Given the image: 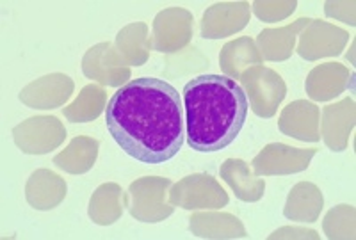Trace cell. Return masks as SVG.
I'll return each mask as SVG.
<instances>
[{"mask_svg": "<svg viewBox=\"0 0 356 240\" xmlns=\"http://www.w3.org/2000/svg\"><path fill=\"white\" fill-rule=\"evenodd\" d=\"M262 55L251 37H239L222 46L219 55V66L230 78H241V75L251 65H262Z\"/></svg>", "mask_w": 356, "mask_h": 240, "instance_id": "ac0fdd59", "label": "cell"}, {"mask_svg": "<svg viewBox=\"0 0 356 240\" xmlns=\"http://www.w3.org/2000/svg\"><path fill=\"white\" fill-rule=\"evenodd\" d=\"M355 128V102L346 98L344 102L328 105L323 110L324 143L333 151H344L348 146L349 134Z\"/></svg>", "mask_w": 356, "mask_h": 240, "instance_id": "5bb4252c", "label": "cell"}, {"mask_svg": "<svg viewBox=\"0 0 356 240\" xmlns=\"http://www.w3.org/2000/svg\"><path fill=\"white\" fill-rule=\"evenodd\" d=\"M123 200L125 198L122 194V189L118 187L116 183L102 185L89 201V217L100 226L116 223L118 217L123 214Z\"/></svg>", "mask_w": 356, "mask_h": 240, "instance_id": "603a6c76", "label": "cell"}, {"mask_svg": "<svg viewBox=\"0 0 356 240\" xmlns=\"http://www.w3.org/2000/svg\"><path fill=\"white\" fill-rule=\"evenodd\" d=\"M319 114V107L314 103L305 102V100L292 102L282 112L280 130L289 137L317 143L321 139Z\"/></svg>", "mask_w": 356, "mask_h": 240, "instance_id": "7c38bea8", "label": "cell"}, {"mask_svg": "<svg viewBox=\"0 0 356 240\" xmlns=\"http://www.w3.org/2000/svg\"><path fill=\"white\" fill-rule=\"evenodd\" d=\"M323 194L314 183H298L289 194L285 217L300 223H314L323 210Z\"/></svg>", "mask_w": 356, "mask_h": 240, "instance_id": "d6986e66", "label": "cell"}, {"mask_svg": "<svg viewBox=\"0 0 356 240\" xmlns=\"http://www.w3.org/2000/svg\"><path fill=\"white\" fill-rule=\"evenodd\" d=\"M187 143L200 153L221 151L234 143L246 123L250 102L234 78L200 75L184 87Z\"/></svg>", "mask_w": 356, "mask_h": 240, "instance_id": "7a4b0ae2", "label": "cell"}, {"mask_svg": "<svg viewBox=\"0 0 356 240\" xmlns=\"http://www.w3.org/2000/svg\"><path fill=\"white\" fill-rule=\"evenodd\" d=\"M97 153L98 141L91 137H75L70 146L54 159V164L72 175H81L93 167Z\"/></svg>", "mask_w": 356, "mask_h": 240, "instance_id": "44dd1931", "label": "cell"}, {"mask_svg": "<svg viewBox=\"0 0 356 240\" xmlns=\"http://www.w3.org/2000/svg\"><path fill=\"white\" fill-rule=\"evenodd\" d=\"M152 41L148 40V27L146 24L127 25L125 29L120 31L116 37V49L127 65L141 66L148 59V50Z\"/></svg>", "mask_w": 356, "mask_h": 240, "instance_id": "7402d4cb", "label": "cell"}, {"mask_svg": "<svg viewBox=\"0 0 356 240\" xmlns=\"http://www.w3.org/2000/svg\"><path fill=\"white\" fill-rule=\"evenodd\" d=\"M353 78L355 75L346 66L337 65V62L321 65L312 69L308 75L307 93L312 100L326 102L353 87Z\"/></svg>", "mask_w": 356, "mask_h": 240, "instance_id": "8fae6325", "label": "cell"}, {"mask_svg": "<svg viewBox=\"0 0 356 240\" xmlns=\"http://www.w3.org/2000/svg\"><path fill=\"white\" fill-rule=\"evenodd\" d=\"M310 18H300L294 24L285 25L282 29H266L259 34L257 43L260 46V55L267 61H285L292 55L296 37L310 24Z\"/></svg>", "mask_w": 356, "mask_h": 240, "instance_id": "9a60e30c", "label": "cell"}, {"mask_svg": "<svg viewBox=\"0 0 356 240\" xmlns=\"http://www.w3.org/2000/svg\"><path fill=\"white\" fill-rule=\"evenodd\" d=\"M221 176L234 189L235 196L246 203L259 201L266 191V182L251 175L250 166L241 159H228L222 164Z\"/></svg>", "mask_w": 356, "mask_h": 240, "instance_id": "2e32d148", "label": "cell"}, {"mask_svg": "<svg viewBox=\"0 0 356 240\" xmlns=\"http://www.w3.org/2000/svg\"><path fill=\"white\" fill-rule=\"evenodd\" d=\"M191 232L202 239H241L246 237L244 226L230 214H196L191 217Z\"/></svg>", "mask_w": 356, "mask_h": 240, "instance_id": "ffe728a7", "label": "cell"}, {"mask_svg": "<svg viewBox=\"0 0 356 240\" xmlns=\"http://www.w3.org/2000/svg\"><path fill=\"white\" fill-rule=\"evenodd\" d=\"M316 153L317 150L314 148L300 150V148H292L282 143L267 144L253 159L255 176L291 175V173L305 171Z\"/></svg>", "mask_w": 356, "mask_h": 240, "instance_id": "8992f818", "label": "cell"}, {"mask_svg": "<svg viewBox=\"0 0 356 240\" xmlns=\"http://www.w3.org/2000/svg\"><path fill=\"white\" fill-rule=\"evenodd\" d=\"M109 134L132 159L164 164L184 146V109L171 84L141 77L122 86L106 107Z\"/></svg>", "mask_w": 356, "mask_h": 240, "instance_id": "6da1fadb", "label": "cell"}, {"mask_svg": "<svg viewBox=\"0 0 356 240\" xmlns=\"http://www.w3.org/2000/svg\"><path fill=\"white\" fill-rule=\"evenodd\" d=\"M250 20V4L248 2H221L212 6L203 15L202 34L209 40L230 36L244 29Z\"/></svg>", "mask_w": 356, "mask_h": 240, "instance_id": "30bf717a", "label": "cell"}, {"mask_svg": "<svg viewBox=\"0 0 356 240\" xmlns=\"http://www.w3.org/2000/svg\"><path fill=\"white\" fill-rule=\"evenodd\" d=\"M170 203L173 207L193 208H221L228 205L227 192L219 187L212 176L193 175L178 182L170 192Z\"/></svg>", "mask_w": 356, "mask_h": 240, "instance_id": "277c9868", "label": "cell"}, {"mask_svg": "<svg viewBox=\"0 0 356 240\" xmlns=\"http://www.w3.org/2000/svg\"><path fill=\"white\" fill-rule=\"evenodd\" d=\"M171 182L168 178H143L130 185V214L143 223H161L171 216L173 208L164 205V194Z\"/></svg>", "mask_w": 356, "mask_h": 240, "instance_id": "5b68a950", "label": "cell"}, {"mask_svg": "<svg viewBox=\"0 0 356 240\" xmlns=\"http://www.w3.org/2000/svg\"><path fill=\"white\" fill-rule=\"evenodd\" d=\"M66 196V183L56 173L40 169L27 183V201L38 210H50Z\"/></svg>", "mask_w": 356, "mask_h": 240, "instance_id": "e0dca14e", "label": "cell"}, {"mask_svg": "<svg viewBox=\"0 0 356 240\" xmlns=\"http://www.w3.org/2000/svg\"><path fill=\"white\" fill-rule=\"evenodd\" d=\"M33 125L36 126L38 137L31 139L25 144H22V151L24 153H49L50 150L57 148L63 143V139L66 137V134H54V135H43L50 134V132L61 130L63 125L57 121V118H31Z\"/></svg>", "mask_w": 356, "mask_h": 240, "instance_id": "d4e9b609", "label": "cell"}, {"mask_svg": "<svg viewBox=\"0 0 356 240\" xmlns=\"http://www.w3.org/2000/svg\"><path fill=\"white\" fill-rule=\"evenodd\" d=\"M106 107V93L95 84H89L82 89L79 98L65 109V116L73 123H88L97 119Z\"/></svg>", "mask_w": 356, "mask_h": 240, "instance_id": "cb8c5ba5", "label": "cell"}, {"mask_svg": "<svg viewBox=\"0 0 356 240\" xmlns=\"http://www.w3.org/2000/svg\"><path fill=\"white\" fill-rule=\"evenodd\" d=\"M113 43H100L84 55L82 69L84 75L95 78L106 86H122L130 78V69Z\"/></svg>", "mask_w": 356, "mask_h": 240, "instance_id": "9c48e42d", "label": "cell"}, {"mask_svg": "<svg viewBox=\"0 0 356 240\" xmlns=\"http://www.w3.org/2000/svg\"><path fill=\"white\" fill-rule=\"evenodd\" d=\"M73 91V82L61 74L49 75L29 84L20 93V100L33 109H54L66 102Z\"/></svg>", "mask_w": 356, "mask_h": 240, "instance_id": "4fadbf2b", "label": "cell"}, {"mask_svg": "<svg viewBox=\"0 0 356 240\" xmlns=\"http://www.w3.org/2000/svg\"><path fill=\"white\" fill-rule=\"evenodd\" d=\"M193 36V15L186 9L171 8L161 11L154 22V46L157 52H177Z\"/></svg>", "mask_w": 356, "mask_h": 240, "instance_id": "ba28073f", "label": "cell"}, {"mask_svg": "<svg viewBox=\"0 0 356 240\" xmlns=\"http://www.w3.org/2000/svg\"><path fill=\"white\" fill-rule=\"evenodd\" d=\"M287 4L289 2H253V11H255V15L260 20H284L298 8V2H292L289 8H285Z\"/></svg>", "mask_w": 356, "mask_h": 240, "instance_id": "484cf974", "label": "cell"}, {"mask_svg": "<svg viewBox=\"0 0 356 240\" xmlns=\"http://www.w3.org/2000/svg\"><path fill=\"white\" fill-rule=\"evenodd\" d=\"M349 34L328 22L312 20L300 37L298 53L307 61L339 55L344 50Z\"/></svg>", "mask_w": 356, "mask_h": 240, "instance_id": "52a82bcc", "label": "cell"}, {"mask_svg": "<svg viewBox=\"0 0 356 240\" xmlns=\"http://www.w3.org/2000/svg\"><path fill=\"white\" fill-rule=\"evenodd\" d=\"M243 89L250 96V105L260 118H273L278 110V105L287 94V86L284 78L275 69L257 65L248 68L241 75Z\"/></svg>", "mask_w": 356, "mask_h": 240, "instance_id": "3957f363", "label": "cell"}]
</instances>
